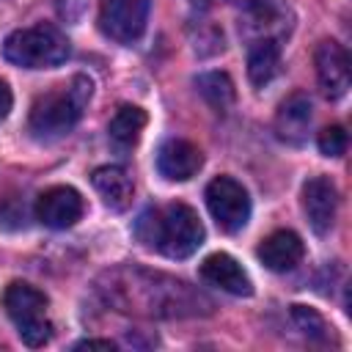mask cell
<instances>
[{"mask_svg":"<svg viewBox=\"0 0 352 352\" xmlns=\"http://www.w3.org/2000/svg\"><path fill=\"white\" fill-rule=\"evenodd\" d=\"M91 94H94V82L85 74H77L66 85H58L55 91L38 96L30 107V121H28L30 132L41 140H52L72 132V126L82 118Z\"/></svg>","mask_w":352,"mask_h":352,"instance_id":"3957f363","label":"cell"},{"mask_svg":"<svg viewBox=\"0 0 352 352\" xmlns=\"http://www.w3.org/2000/svg\"><path fill=\"white\" fill-rule=\"evenodd\" d=\"M143 126H146V110L135 104H121L107 124V138L118 151H129L140 140Z\"/></svg>","mask_w":352,"mask_h":352,"instance_id":"e0dca14e","label":"cell"},{"mask_svg":"<svg viewBox=\"0 0 352 352\" xmlns=\"http://www.w3.org/2000/svg\"><path fill=\"white\" fill-rule=\"evenodd\" d=\"M135 234L146 248H154L168 258H187L204 245V226L195 209L182 201L143 212Z\"/></svg>","mask_w":352,"mask_h":352,"instance_id":"7a4b0ae2","label":"cell"},{"mask_svg":"<svg viewBox=\"0 0 352 352\" xmlns=\"http://www.w3.org/2000/svg\"><path fill=\"white\" fill-rule=\"evenodd\" d=\"M206 206H209V214L214 217V223L226 234L242 231L245 223L250 220L248 190L231 176H217L206 184Z\"/></svg>","mask_w":352,"mask_h":352,"instance_id":"8992f818","label":"cell"},{"mask_svg":"<svg viewBox=\"0 0 352 352\" xmlns=\"http://www.w3.org/2000/svg\"><path fill=\"white\" fill-rule=\"evenodd\" d=\"M148 22V0H102L99 28L118 44H132L143 36Z\"/></svg>","mask_w":352,"mask_h":352,"instance_id":"52a82bcc","label":"cell"},{"mask_svg":"<svg viewBox=\"0 0 352 352\" xmlns=\"http://www.w3.org/2000/svg\"><path fill=\"white\" fill-rule=\"evenodd\" d=\"M74 349H110V352H113L116 344L107 341V338H85V341H77Z\"/></svg>","mask_w":352,"mask_h":352,"instance_id":"44dd1931","label":"cell"},{"mask_svg":"<svg viewBox=\"0 0 352 352\" xmlns=\"http://www.w3.org/2000/svg\"><path fill=\"white\" fill-rule=\"evenodd\" d=\"M292 319H294V324H297L308 338L322 341V338L327 336V322H324L314 308H308V305H292Z\"/></svg>","mask_w":352,"mask_h":352,"instance_id":"d6986e66","label":"cell"},{"mask_svg":"<svg viewBox=\"0 0 352 352\" xmlns=\"http://www.w3.org/2000/svg\"><path fill=\"white\" fill-rule=\"evenodd\" d=\"M11 102H14V96H11V88L0 80V121L11 113Z\"/></svg>","mask_w":352,"mask_h":352,"instance_id":"7402d4cb","label":"cell"},{"mask_svg":"<svg viewBox=\"0 0 352 352\" xmlns=\"http://www.w3.org/2000/svg\"><path fill=\"white\" fill-rule=\"evenodd\" d=\"M107 278L110 286H104V292L118 305V311H143L151 316H192L201 311L198 305H209L184 280L160 272L118 270Z\"/></svg>","mask_w":352,"mask_h":352,"instance_id":"6da1fadb","label":"cell"},{"mask_svg":"<svg viewBox=\"0 0 352 352\" xmlns=\"http://www.w3.org/2000/svg\"><path fill=\"white\" fill-rule=\"evenodd\" d=\"M91 182L96 187V192L104 198V204L116 212H124L129 204H132V192H135V184H132V176L121 168V165H99L94 173H91Z\"/></svg>","mask_w":352,"mask_h":352,"instance_id":"9a60e30c","label":"cell"},{"mask_svg":"<svg viewBox=\"0 0 352 352\" xmlns=\"http://www.w3.org/2000/svg\"><path fill=\"white\" fill-rule=\"evenodd\" d=\"M3 55L8 63L22 69H52L69 58V38L60 28L38 22L33 28L14 30L3 41Z\"/></svg>","mask_w":352,"mask_h":352,"instance_id":"277c9868","label":"cell"},{"mask_svg":"<svg viewBox=\"0 0 352 352\" xmlns=\"http://www.w3.org/2000/svg\"><path fill=\"white\" fill-rule=\"evenodd\" d=\"M3 308L28 346H41L50 341L52 324L47 319V294L41 289L25 280H14L3 292Z\"/></svg>","mask_w":352,"mask_h":352,"instance_id":"5b68a950","label":"cell"},{"mask_svg":"<svg viewBox=\"0 0 352 352\" xmlns=\"http://www.w3.org/2000/svg\"><path fill=\"white\" fill-rule=\"evenodd\" d=\"M302 253H305L302 239L294 231H286V228L272 231L270 236H264L261 245H258V250H256L258 261L267 270H272V272H289V270H294L300 264Z\"/></svg>","mask_w":352,"mask_h":352,"instance_id":"4fadbf2b","label":"cell"},{"mask_svg":"<svg viewBox=\"0 0 352 352\" xmlns=\"http://www.w3.org/2000/svg\"><path fill=\"white\" fill-rule=\"evenodd\" d=\"M308 126H311V99L297 91L280 102L275 113V132L280 140L300 146L308 135Z\"/></svg>","mask_w":352,"mask_h":352,"instance_id":"5bb4252c","label":"cell"},{"mask_svg":"<svg viewBox=\"0 0 352 352\" xmlns=\"http://www.w3.org/2000/svg\"><path fill=\"white\" fill-rule=\"evenodd\" d=\"M316 146L324 157H341L346 151V129L333 124V126H324L316 138Z\"/></svg>","mask_w":352,"mask_h":352,"instance_id":"ffe728a7","label":"cell"},{"mask_svg":"<svg viewBox=\"0 0 352 352\" xmlns=\"http://www.w3.org/2000/svg\"><path fill=\"white\" fill-rule=\"evenodd\" d=\"M195 85H198V94L209 102V107H214L217 113H226L231 107V102H234V82H231L228 74L206 72V74H201L195 80Z\"/></svg>","mask_w":352,"mask_h":352,"instance_id":"ac0fdd59","label":"cell"},{"mask_svg":"<svg viewBox=\"0 0 352 352\" xmlns=\"http://www.w3.org/2000/svg\"><path fill=\"white\" fill-rule=\"evenodd\" d=\"M280 72V44L278 38H258L248 50V77L256 88H264Z\"/></svg>","mask_w":352,"mask_h":352,"instance_id":"2e32d148","label":"cell"},{"mask_svg":"<svg viewBox=\"0 0 352 352\" xmlns=\"http://www.w3.org/2000/svg\"><path fill=\"white\" fill-rule=\"evenodd\" d=\"M338 209V190L330 176H311L302 184V212L316 234H327L333 228Z\"/></svg>","mask_w":352,"mask_h":352,"instance_id":"30bf717a","label":"cell"},{"mask_svg":"<svg viewBox=\"0 0 352 352\" xmlns=\"http://www.w3.org/2000/svg\"><path fill=\"white\" fill-rule=\"evenodd\" d=\"M204 165V154L195 143L182 138H168L157 151V170L170 182L192 179Z\"/></svg>","mask_w":352,"mask_h":352,"instance_id":"8fae6325","label":"cell"},{"mask_svg":"<svg viewBox=\"0 0 352 352\" xmlns=\"http://www.w3.org/2000/svg\"><path fill=\"white\" fill-rule=\"evenodd\" d=\"M314 63H316V77H319L322 94L327 99H341L349 91V82H352L346 50L338 41H333V38L330 41H322L316 47Z\"/></svg>","mask_w":352,"mask_h":352,"instance_id":"9c48e42d","label":"cell"},{"mask_svg":"<svg viewBox=\"0 0 352 352\" xmlns=\"http://www.w3.org/2000/svg\"><path fill=\"white\" fill-rule=\"evenodd\" d=\"M82 212H85V201L69 184L50 187L36 198V217L47 228H72L82 217Z\"/></svg>","mask_w":352,"mask_h":352,"instance_id":"ba28073f","label":"cell"},{"mask_svg":"<svg viewBox=\"0 0 352 352\" xmlns=\"http://www.w3.org/2000/svg\"><path fill=\"white\" fill-rule=\"evenodd\" d=\"M201 278L209 286H217V289H223L228 294H236V297H248L253 292V283H250L248 272L228 253H212V256H206L204 264H201Z\"/></svg>","mask_w":352,"mask_h":352,"instance_id":"7c38bea8","label":"cell"},{"mask_svg":"<svg viewBox=\"0 0 352 352\" xmlns=\"http://www.w3.org/2000/svg\"><path fill=\"white\" fill-rule=\"evenodd\" d=\"M192 3H195V6H204V8H206V6H212L214 0H192Z\"/></svg>","mask_w":352,"mask_h":352,"instance_id":"603a6c76","label":"cell"}]
</instances>
